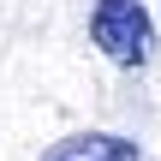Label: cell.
Listing matches in <instances>:
<instances>
[{"instance_id": "1", "label": "cell", "mask_w": 161, "mask_h": 161, "mask_svg": "<svg viewBox=\"0 0 161 161\" xmlns=\"http://www.w3.org/2000/svg\"><path fill=\"white\" fill-rule=\"evenodd\" d=\"M90 42L114 60V66H143L155 48V24L143 12V0H96L90 12Z\"/></svg>"}, {"instance_id": "2", "label": "cell", "mask_w": 161, "mask_h": 161, "mask_svg": "<svg viewBox=\"0 0 161 161\" xmlns=\"http://www.w3.org/2000/svg\"><path fill=\"white\" fill-rule=\"evenodd\" d=\"M42 161H143V149L119 131H72V137L48 143Z\"/></svg>"}]
</instances>
